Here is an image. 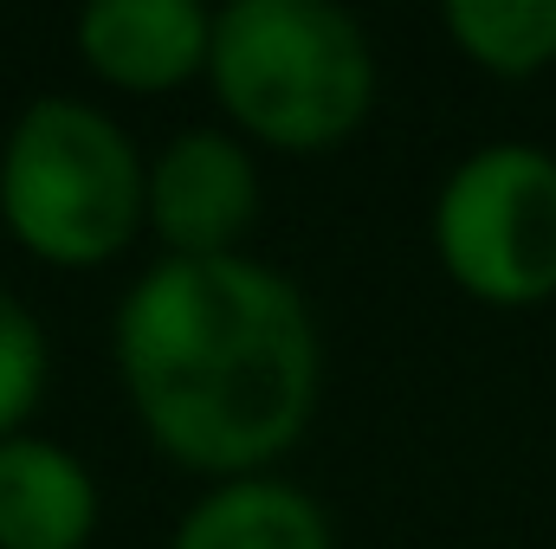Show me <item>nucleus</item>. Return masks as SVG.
<instances>
[{"label":"nucleus","instance_id":"obj_1","mask_svg":"<svg viewBox=\"0 0 556 549\" xmlns=\"http://www.w3.org/2000/svg\"><path fill=\"white\" fill-rule=\"evenodd\" d=\"M117 362L142 426L194 472L278 459L317 401L304 297L253 259H168L117 317Z\"/></svg>","mask_w":556,"mask_h":549},{"label":"nucleus","instance_id":"obj_2","mask_svg":"<svg viewBox=\"0 0 556 549\" xmlns=\"http://www.w3.org/2000/svg\"><path fill=\"white\" fill-rule=\"evenodd\" d=\"M220 104L278 149L343 142L376 98L363 26L330 0H233L207 46Z\"/></svg>","mask_w":556,"mask_h":549},{"label":"nucleus","instance_id":"obj_3","mask_svg":"<svg viewBox=\"0 0 556 549\" xmlns=\"http://www.w3.org/2000/svg\"><path fill=\"white\" fill-rule=\"evenodd\" d=\"M0 214L52 266L111 259L142 214V162L130 137L72 98L33 104L0 155Z\"/></svg>","mask_w":556,"mask_h":549},{"label":"nucleus","instance_id":"obj_4","mask_svg":"<svg viewBox=\"0 0 556 549\" xmlns=\"http://www.w3.org/2000/svg\"><path fill=\"white\" fill-rule=\"evenodd\" d=\"M433 246L479 304L525 310L556 297V155L538 142L472 149L433 201Z\"/></svg>","mask_w":556,"mask_h":549},{"label":"nucleus","instance_id":"obj_5","mask_svg":"<svg viewBox=\"0 0 556 549\" xmlns=\"http://www.w3.org/2000/svg\"><path fill=\"white\" fill-rule=\"evenodd\" d=\"M253 207H260V181L247 149L214 130L175 137L149 175V214L181 259H227L233 240L253 227Z\"/></svg>","mask_w":556,"mask_h":549},{"label":"nucleus","instance_id":"obj_6","mask_svg":"<svg viewBox=\"0 0 556 549\" xmlns=\"http://www.w3.org/2000/svg\"><path fill=\"white\" fill-rule=\"evenodd\" d=\"M78 46L104 78L162 91L207 59L214 20L194 0H98L78 20Z\"/></svg>","mask_w":556,"mask_h":549},{"label":"nucleus","instance_id":"obj_7","mask_svg":"<svg viewBox=\"0 0 556 549\" xmlns=\"http://www.w3.org/2000/svg\"><path fill=\"white\" fill-rule=\"evenodd\" d=\"M98 518L91 472L52 439H0V549H78Z\"/></svg>","mask_w":556,"mask_h":549},{"label":"nucleus","instance_id":"obj_8","mask_svg":"<svg viewBox=\"0 0 556 549\" xmlns=\"http://www.w3.org/2000/svg\"><path fill=\"white\" fill-rule=\"evenodd\" d=\"M175 549H330V531L304 491L273 478H233L188 511Z\"/></svg>","mask_w":556,"mask_h":549},{"label":"nucleus","instance_id":"obj_9","mask_svg":"<svg viewBox=\"0 0 556 549\" xmlns=\"http://www.w3.org/2000/svg\"><path fill=\"white\" fill-rule=\"evenodd\" d=\"M446 33L472 65L498 78H531L556 65V0H453Z\"/></svg>","mask_w":556,"mask_h":549},{"label":"nucleus","instance_id":"obj_10","mask_svg":"<svg viewBox=\"0 0 556 549\" xmlns=\"http://www.w3.org/2000/svg\"><path fill=\"white\" fill-rule=\"evenodd\" d=\"M46 388V336L20 310V297L0 291V433H13Z\"/></svg>","mask_w":556,"mask_h":549}]
</instances>
